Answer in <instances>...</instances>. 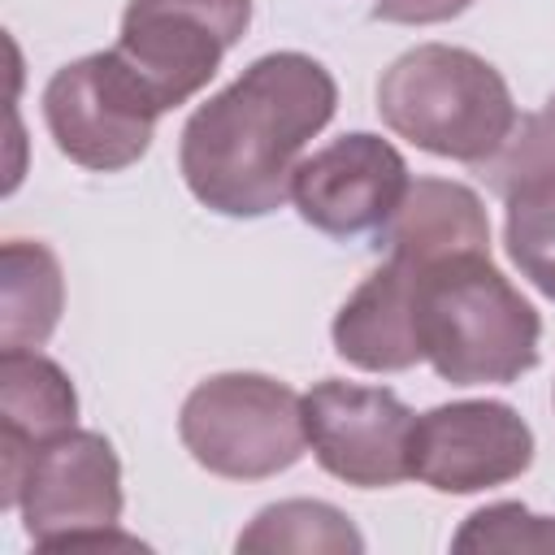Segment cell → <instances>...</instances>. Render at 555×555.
<instances>
[{
	"instance_id": "e0dca14e",
	"label": "cell",
	"mask_w": 555,
	"mask_h": 555,
	"mask_svg": "<svg viewBox=\"0 0 555 555\" xmlns=\"http://www.w3.org/2000/svg\"><path fill=\"white\" fill-rule=\"evenodd\" d=\"M451 551H460V555H468V551L551 555L555 551V516H538L525 503H490V507H477L473 516H464L460 533L451 538Z\"/></svg>"
},
{
	"instance_id": "5bb4252c",
	"label": "cell",
	"mask_w": 555,
	"mask_h": 555,
	"mask_svg": "<svg viewBox=\"0 0 555 555\" xmlns=\"http://www.w3.org/2000/svg\"><path fill=\"white\" fill-rule=\"evenodd\" d=\"M65 308V278L52 247L9 238L0 251V347L39 351Z\"/></svg>"
},
{
	"instance_id": "8992f818",
	"label": "cell",
	"mask_w": 555,
	"mask_h": 555,
	"mask_svg": "<svg viewBox=\"0 0 555 555\" xmlns=\"http://www.w3.org/2000/svg\"><path fill=\"white\" fill-rule=\"evenodd\" d=\"M156 121V95L117 48L61 65L43 87V126L56 152L95 173L130 169L152 147Z\"/></svg>"
},
{
	"instance_id": "277c9868",
	"label": "cell",
	"mask_w": 555,
	"mask_h": 555,
	"mask_svg": "<svg viewBox=\"0 0 555 555\" xmlns=\"http://www.w3.org/2000/svg\"><path fill=\"white\" fill-rule=\"evenodd\" d=\"M0 507L22 512V529L43 551L139 546L117 533L121 460L95 429H61L13 460H0Z\"/></svg>"
},
{
	"instance_id": "7c38bea8",
	"label": "cell",
	"mask_w": 555,
	"mask_h": 555,
	"mask_svg": "<svg viewBox=\"0 0 555 555\" xmlns=\"http://www.w3.org/2000/svg\"><path fill=\"white\" fill-rule=\"evenodd\" d=\"M382 256L442 260L455 251H490V217L473 186L447 178L408 182L399 208L373 230Z\"/></svg>"
},
{
	"instance_id": "8fae6325",
	"label": "cell",
	"mask_w": 555,
	"mask_h": 555,
	"mask_svg": "<svg viewBox=\"0 0 555 555\" xmlns=\"http://www.w3.org/2000/svg\"><path fill=\"white\" fill-rule=\"evenodd\" d=\"M330 338H334V351L364 373H403L421 364L412 264L399 256H382V264L334 312Z\"/></svg>"
},
{
	"instance_id": "3957f363",
	"label": "cell",
	"mask_w": 555,
	"mask_h": 555,
	"mask_svg": "<svg viewBox=\"0 0 555 555\" xmlns=\"http://www.w3.org/2000/svg\"><path fill=\"white\" fill-rule=\"evenodd\" d=\"M382 121L412 147L481 169L503 152L520 113L507 78L455 43H416L377 78Z\"/></svg>"
},
{
	"instance_id": "9c48e42d",
	"label": "cell",
	"mask_w": 555,
	"mask_h": 555,
	"mask_svg": "<svg viewBox=\"0 0 555 555\" xmlns=\"http://www.w3.org/2000/svg\"><path fill=\"white\" fill-rule=\"evenodd\" d=\"M412 408L386 386L325 377L304 395V429L317 464L360 490H386L412 477Z\"/></svg>"
},
{
	"instance_id": "ac0fdd59",
	"label": "cell",
	"mask_w": 555,
	"mask_h": 555,
	"mask_svg": "<svg viewBox=\"0 0 555 555\" xmlns=\"http://www.w3.org/2000/svg\"><path fill=\"white\" fill-rule=\"evenodd\" d=\"M538 173H555V95L538 113L520 117L503 152L481 165V178L494 195H507L516 182L538 178Z\"/></svg>"
},
{
	"instance_id": "7a4b0ae2",
	"label": "cell",
	"mask_w": 555,
	"mask_h": 555,
	"mask_svg": "<svg viewBox=\"0 0 555 555\" xmlns=\"http://www.w3.org/2000/svg\"><path fill=\"white\" fill-rule=\"evenodd\" d=\"M421 360L451 386H507L538 364L542 317L494 269L490 251L412 260Z\"/></svg>"
},
{
	"instance_id": "d6986e66",
	"label": "cell",
	"mask_w": 555,
	"mask_h": 555,
	"mask_svg": "<svg viewBox=\"0 0 555 555\" xmlns=\"http://www.w3.org/2000/svg\"><path fill=\"white\" fill-rule=\"evenodd\" d=\"M468 4L473 0H377L373 17L395 22V26H438V22L460 17Z\"/></svg>"
},
{
	"instance_id": "52a82bcc",
	"label": "cell",
	"mask_w": 555,
	"mask_h": 555,
	"mask_svg": "<svg viewBox=\"0 0 555 555\" xmlns=\"http://www.w3.org/2000/svg\"><path fill=\"white\" fill-rule=\"evenodd\" d=\"M251 0H130L117 56L143 78L160 113L199 95L221 56L247 35Z\"/></svg>"
},
{
	"instance_id": "2e32d148",
	"label": "cell",
	"mask_w": 555,
	"mask_h": 555,
	"mask_svg": "<svg viewBox=\"0 0 555 555\" xmlns=\"http://www.w3.org/2000/svg\"><path fill=\"white\" fill-rule=\"evenodd\" d=\"M503 217V243L512 264L546 295L555 299V173H538L516 182L507 195Z\"/></svg>"
},
{
	"instance_id": "ba28073f",
	"label": "cell",
	"mask_w": 555,
	"mask_h": 555,
	"mask_svg": "<svg viewBox=\"0 0 555 555\" xmlns=\"http://www.w3.org/2000/svg\"><path fill=\"white\" fill-rule=\"evenodd\" d=\"M533 464V429L512 403L460 399L416 416L408 468L438 494H481Z\"/></svg>"
},
{
	"instance_id": "5b68a950",
	"label": "cell",
	"mask_w": 555,
	"mask_h": 555,
	"mask_svg": "<svg viewBox=\"0 0 555 555\" xmlns=\"http://www.w3.org/2000/svg\"><path fill=\"white\" fill-rule=\"evenodd\" d=\"M178 438L212 477H278L308 451L304 395L269 373H212L182 399Z\"/></svg>"
},
{
	"instance_id": "9a60e30c",
	"label": "cell",
	"mask_w": 555,
	"mask_h": 555,
	"mask_svg": "<svg viewBox=\"0 0 555 555\" xmlns=\"http://www.w3.org/2000/svg\"><path fill=\"white\" fill-rule=\"evenodd\" d=\"M234 551L243 555H360L364 538L360 529L321 499H282L251 516V525L234 538Z\"/></svg>"
},
{
	"instance_id": "30bf717a",
	"label": "cell",
	"mask_w": 555,
	"mask_h": 555,
	"mask_svg": "<svg viewBox=\"0 0 555 555\" xmlns=\"http://www.w3.org/2000/svg\"><path fill=\"white\" fill-rule=\"evenodd\" d=\"M408 182V160L390 139L351 130L295 165L291 199L312 230L356 238L377 230L399 208Z\"/></svg>"
},
{
	"instance_id": "6da1fadb",
	"label": "cell",
	"mask_w": 555,
	"mask_h": 555,
	"mask_svg": "<svg viewBox=\"0 0 555 555\" xmlns=\"http://www.w3.org/2000/svg\"><path fill=\"white\" fill-rule=\"evenodd\" d=\"M338 108L334 74L308 52H269L204 100L178 143L186 191L221 217H269L291 199L304 147Z\"/></svg>"
},
{
	"instance_id": "4fadbf2b",
	"label": "cell",
	"mask_w": 555,
	"mask_h": 555,
	"mask_svg": "<svg viewBox=\"0 0 555 555\" xmlns=\"http://www.w3.org/2000/svg\"><path fill=\"white\" fill-rule=\"evenodd\" d=\"M78 421L69 373L39 351H0V460L22 455Z\"/></svg>"
},
{
	"instance_id": "ffe728a7",
	"label": "cell",
	"mask_w": 555,
	"mask_h": 555,
	"mask_svg": "<svg viewBox=\"0 0 555 555\" xmlns=\"http://www.w3.org/2000/svg\"><path fill=\"white\" fill-rule=\"evenodd\" d=\"M551 399H555V395H551Z\"/></svg>"
}]
</instances>
